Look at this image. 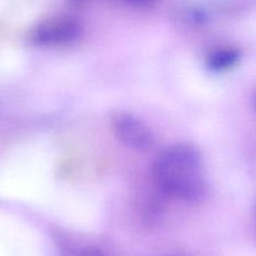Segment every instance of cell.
<instances>
[{"label": "cell", "instance_id": "cell-1", "mask_svg": "<svg viewBox=\"0 0 256 256\" xmlns=\"http://www.w3.org/2000/svg\"><path fill=\"white\" fill-rule=\"evenodd\" d=\"M152 174L157 186L176 200L198 202L205 196L202 158L200 152L190 144L167 147L154 160Z\"/></svg>", "mask_w": 256, "mask_h": 256}, {"label": "cell", "instance_id": "cell-2", "mask_svg": "<svg viewBox=\"0 0 256 256\" xmlns=\"http://www.w3.org/2000/svg\"><path fill=\"white\" fill-rule=\"evenodd\" d=\"M80 24L70 16H54L40 22L33 28L30 39L39 46H63L77 40Z\"/></svg>", "mask_w": 256, "mask_h": 256}, {"label": "cell", "instance_id": "cell-3", "mask_svg": "<svg viewBox=\"0 0 256 256\" xmlns=\"http://www.w3.org/2000/svg\"><path fill=\"white\" fill-rule=\"evenodd\" d=\"M112 127L117 138L134 150H146L152 146L154 136L148 126L127 112H116L112 116Z\"/></svg>", "mask_w": 256, "mask_h": 256}, {"label": "cell", "instance_id": "cell-4", "mask_svg": "<svg viewBox=\"0 0 256 256\" xmlns=\"http://www.w3.org/2000/svg\"><path fill=\"white\" fill-rule=\"evenodd\" d=\"M240 60V52L235 48L225 46L211 52L206 58V64L211 70L224 72L234 68Z\"/></svg>", "mask_w": 256, "mask_h": 256}, {"label": "cell", "instance_id": "cell-5", "mask_svg": "<svg viewBox=\"0 0 256 256\" xmlns=\"http://www.w3.org/2000/svg\"><path fill=\"white\" fill-rule=\"evenodd\" d=\"M120 2L124 6H134V8H147L156 4L158 0H120Z\"/></svg>", "mask_w": 256, "mask_h": 256}, {"label": "cell", "instance_id": "cell-6", "mask_svg": "<svg viewBox=\"0 0 256 256\" xmlns=\"http://www.w3.org/2000/svg\"><path fill=\"white\" fill-rule=\"evenodd\" d=\"M252 104H254V108H255V110H256V94L254 96V98H252Z\"/></svg>", "mask_w": 256, "mask_h": 256}, {"label": "cell", "instance_id": "cell-7", "mask_svg": "<svg viewBox=\"0 0 256 256\" xmlns=\"http://www.w3.org/2000/svg\"><path fill=\"white\" fill-rule=\"evenodd\" d=\"M72 2H84V0H72Z\"/></svg>", "mask_w": 256, "mask_h": 256}]
</instances>
